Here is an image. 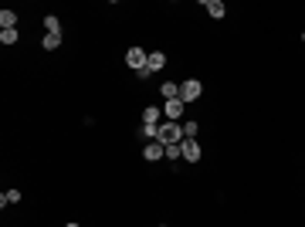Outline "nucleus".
Segmentation results:
<instances>
[{
	"label": "nucleus",
	"instance_id": "20e7f679",
	"mask_svg": "<svg viewBox=\"0 0 305 227\" xmlns=\"http://www.w3.org/2000/svg\"><path fill=\"white\" fill-rule=\"evenodd\" d=\"M146 61H150V55H146L143 48H129V51H126V65H129L133 72H143V68H146Z\"/></svg>",
	"mask_w": 305,
	"mask_h": 227
},
{
	"label": "nucleus",
	"instance_id": "f8f14e48",
	"mask_svg": "<svg viewBox=\"0 0 305 227\" xmlns=\"http://www.w3.org/2000/svg\"><path fill=\"white\" fill-rule=\"evenodd\" d=\"M44 31H48V34H61V20H58L55 14H48V17H44Z\"/></svg>",
	"mask_w": 305,
	"mask_h": 227
},
{
	"label": "nucleus",
	"instance_id": "0eeeda50",
	"mask_svg": "<svg viewBox=\"0 0 305 227\" xmlns=\"http://www.w3.org/2000/svg\"><path fill=\"white\" fill-rule=\"evenodd\" d=\"M163 68H166V55H163V51H150V61H146V72H163Z\"/></svg>",
	"mask_w": 305,
	"mask_h": 227
},
{
	"label": "nucleus",
	"instance_id": "f257e3e1",
	"mask_svg": "<svg viewBox=\"0 0 305 227\" xmlns=\"http://www.w3.org/2000/svg\"><path fill=\"white\" fill-rule=\"evenodd\" d=\"M163 146H176V143H183L187 136H183V122H159V136H156Z\"/></svg>",
	"mask_w": 305,
	"mask_h": 227
},
{
	"label": "nucleus",
	"instance_id": "6e6552de",
	"mask_svg": "<svg viewBox=\"0 0 305 227\" xmlns=\"http://www.w3.org/2000/svg\"><path fill=\"white\" fill-rule=\"evenodd\" d=\"M204 10H207V14H210L214 20H221L224 14H228V7H224L221 0H204Z\"/></svg>",
	"mask_w": 305,
	"mask_h": 227
},
{
	"label": "nucleus",
	"instance_id": "a211bd4d",
	"mask_svg": "<svg viewBox=\"0 0 305 227\" xmlns=\"http://www.w3.org/2000/svg\"><path fill=\"white\" fill-rule=\"evenodd\" d=\"M183 136H187V139H197V122H183Z\"/></svg>",
	"mask_w": 305,
	"mask_h": 227
},
{
	"label": "nucleus",
	"instance_id": "dca6fc26",
	"mask_svg": "<svg viewBox=\"0 0 305 227\" xmlns=\"http://www.w3.org/2000/svg\"><path fill=\"white\" fill-rule=\"evenodd\" d=\"M7 204H20V190H7L0 197V207H7Z\"/></svg>",
	"mask_w": 305,
	"mask_h": 227
},
{
	"label": "nucleus",
	"instance_id": "4468645a",
	"mask_svg": "<svg viewBox=\"0 0 305 227\" xmlns=\"http://www.w3.org/2000/svg\"><path fill=\"white\" fill-rule=\"evenodd\" d=\"M139 136H143L146 143H152V139L159 136V126H150V122H143V129H139Z\"/></svg>",
	"mask_w": 305,
	"mask_h": 227
},
{
	"label": "nucleus",
	"instance_id": "f3484780",
	"mask_svg": "<svg viewBox=\"0 0 305 227\" xmlns=\"http://www.w3.org/2000/svg\"><path fill=\"white\" fill-rule=\"evenodd\" d=\"M183 156V146L176 143V146H166V159H180Z\"/></svg>",
	"mask_w": 305,
	"mask_h": 227
},
{
	"label": "nucleus",
	"instance_id": "39448f33",
	"mask_svg": "<svg viewBox=\"0 0 305 227\" xmlns=\"http://www.w3.org/2000/svg\"><path fill=\"white\" fill-rule=\"evenodd\" d=\"M163 156H166V146H163L159 139H152V143L143 146V159H146V163H156V159H163Z\"/></svg>",
	"mask_w": 305,
	"mask_h": 227
},
{
	"label": "nucleus",
	"instance_id": "2eb2a0df",
	"mask_svg": "<svg viewBox=\"0 0 305 227\" xmlns=\"http://www.w3.org/2000/svg\"><path fill=\"white\" fill-rule=\"evenodd\" d=\"M17 41H20L17 27H14V31H0V44H7V48H10V44H17Z\"/></svg>",
	"mask_w": 305,
	"mask_h": 227
},
{
	"label": "nucleus",
	"instance_id": "6ab92c4d",
	"mask_svg": "<svg viewBox=\"0 0 305 227\" xmlns=\"http://www.w3.org/2000/svg\"><path fill=\"white\" fill-rule=\"evenodd\" d=\"M65 227H81V224H75V221H72V224H65Z\"/></svg>",
	"mask_w": 305,
	"mask_h": 227
},
{
	"label": "nucleus",
	"instance_id": "423d86ee",
	"mask_svg": "<svg viewBox=\"0 0 305 227\" xmlns=\"http://www.w3.org/2000/svg\"><path fill=\"white\" fill-rule=\"evenodd\" d=\"M180 146H183V159H187V163H197V159L204 156V150L197 146V139H183Z\"/></svg>",
	"mask_w": 305,
	"mask_h": 227
},
{
	"label": "nucleus",
	"instance_id": "9d476101",
	"mask_svg": "<svg viewBox=\"0 0 305 227\" xmlns=\"http://www.w3.org/2000/svg\"><path fill=\"white\" fill-rule=\"evenodd\" d=\"M159 119H163V109H159V105H146V112H143V122H150V126H159Z\"/></svg>",
	"mask_w": 305,
	"mask_h": 227
},
{
	"label": "nucleus",
	"instance_id": "7ed1b4c3",
	"mask_svg": "<svg viewBox=\"0 0 305 227\" xmlns=\"http://www.w3.org/2000/svg\"><path fill=\"white\" fill-rule=\"evenodd\" d=\"M183 112H187V102H183V98H170V102H163V119L176 122V119H183Z\"/></svg>",
	"mask_w": 305,
	"mask_h": 227
},
{
	"label": "nucleus",
	"instance_id": "aec40b11",
	"mask_svg": "<svg viewBox=\"0 0 305 227\" xmlns=\"http://www.w3.org/2000/svg\"><path fill=\"white\" fill-rule=\"evenodd\" d=\"M302 41H305V31H302Z\"/></svg>",
	"mask_w": 305,
	"mask_h": 227
},
{
	"label": "nucleus",
	"instance_id": "1a4fd4ad",
	"mask_svg": "<svg viewBox=\"0 0 305 227\" xmlns=\"http://www.w3.org/2000/svg\"><path fill=\"white\" fill-rule=\"evenodd\" d=\"M159 95H163V102L180 98V85H176V81H163V85H159Z\"/></svg>",
	"mask_w": 305,
	"mask_h": 227
},
{
	"label": "nucleus",
	"instance_id": "9b49d317",
	"mask_svg": "<svg viewBox=\"0 0 305 227\" xmlns=\"http://www.w3.org/2000/svg\"><path fill=\"white\" fill-rule=\"evenodd\" d=\"M17 27V14L14 10H0V31H14Z\"/></svg>",
	"mask_w": 305,
	"mask_h": 227
},
{
	"label": "nucleus",
	"instance_id": "ddd939ff",
	"mask_svg": "<svg viewBox=\"0 0 305 227\" xmlns=\"http://www.w3.org/2000/svg\"><path fill=\"white\" fill-rule=\"evenodd\" d=\"M41 44H44V51H58L61 48V34H44Z\"/></svg>",
	"mask_w": 305,
	"mask_h": 227
},
{
	"label": "nucleus",
	"instance_id": "f03ea898",
	"mask_svg": "<svg viewBox=\"0 0 305 227\" xmlns=\"http://www.w3.org/2000/svg\"><path fill=\"white\" fill-rule=\"evenodd\" d=\"M200 92H204V85H200L197 78H187V81L180 85V98H183L187 105H190V102H197V98H200Z\"/></svg>",
	"mask_w": 305,
	"mask_h": 227
}]
</instances>
